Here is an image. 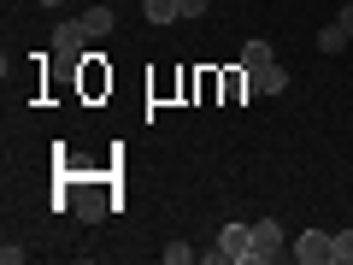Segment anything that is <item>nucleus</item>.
Here are the masks:
<instances>
[{"instance_id":"1","label":"nucleus","mask_w":353,"mask_h":265,"mask_svg":"<svg viewBox=\"0 0 353 265\" xmlns=\"http://www.w3.org/2000/svg\"><path fill=\"white\" fill-rule=\"evenodd\" d=\"M88 48H94V36H88V24H83V18H65V24L53 30V59L77 65V59H88Z\"/></svg>"},{"instance_id":"2","label":"nucleus","mask_w":353,"mask_h":265,"mask_svg":"<svg viewBox=\"0 0 353 265\" xmlns=\"http://www.w3.org/2000/svg\"><path fill=\"white\" fill-rule=\"evenodd\" d=\"M253 259H259V265L289 259V242H283V224H277V218H259V224H253Z\"/></svg>"},{"instance_id":"3","label":"nucleus","mask_w":353,"mask_h":265,"mask_svg":"<svg viewBox=\"0 0 353 265\" xmlns=\"http://www.w3.org/2000/svg\"><path fill=\"white\" fill-rule=\"evenodd\" d=\"M218 253H224L230 265H259L253 259V224H224L218 230Z\"/></svg>"},{"instance_id":"4","label":"nucleus","mask_w":353,"mask_h":265,"mask_svg":"<svg viewBox=\"0 0 353 265\" xmlns=\"http://www.w3.org/2000/svg\"><path fill=\"white\" fill-rule=\"evenodd\" d=\"M289 253H294L301 265H330V259H336V236H324V230H301Z\"/></svg>"},{"instance_id":"5","label":"nucleus","mask_w":353,"mask_h":265,"mask_svg":"<svg viewBox=\"0 0 353 265\" xmlns=\"http://www.w3.org/2000/svg\"><path fill=\"white\" fill-rule=\"evenodd\" d=\"M283 88H289V71H283L277 59L248 65V95H283Z\"/></svg>"},{"instance_id":"6","label":"nucleus","mask_w":353,"mask_h":265,"mask_svg":"<svg viewBox=\"0 0 353 265\" xmlns=\"http://www.w3.org/2000/svg\"><path fill=\"white\" fill-rule=\"evenodd\" d=\"M106 213H112V201H106L101 189H83V195H77V218H83V224H101Z\"/></svg>"},{"instance_id":"7","label":"nucleus","mask_w":353,"mask_h":265,"mask_svg":"<svg viewBox=\"0 0 353 265\" xmlns=\"http://www.w3.org/2000/svg\"><path fill=\"white\" fill-rule=\"evenodd\" d=\"M141 12H148V24H176V0H141Z\"/></svg>"},{"instance_id":"8","label":"nucleus","mask_w":353,"mask_h":265,"mask_svg":"<svg viewBox=\"0 0 353 265\" xmlns=\"http://www.w3.org/2000/svg\"><path fill=\"white\" fill-rule=\"evenodd\" d=\"M83 24H88V36H94V41H106V36H112V12H106V6L83 12Z\"/></svg>"},{"instance_id":"9","label":"nucleus","mask_w":353,"mask_h":265,"mask_svg":"<svg viewBox=\"0 0 353 265\" xmlns=\"http://www.w3.org/2000/svg\"><path fill=\"white\" fill-rule=\"evenodd\" d=\"M265 59H277V53H271V41H265V36H253L248 48H241V71H248V65H265Z\"/></svg>"},{"instance_id":"10","label":"nucleus","mask_w":353,"mask_h":265,"mask_svg":"<svg viewBox=\"0 0 353 265\" xmlns=\"http://www.w3.org/2000/svg\"><path fill=\"white\" fill-rule=\"evenodd\" d=\"M347 30H341V24H330V30H318V53H341V48H347Z\"/></svg>"},{"instance_id":"11","label":"nucleus","mask_w":353,"mask_h":265,"mask_svg":"<svg viewBox=\"0 0 353 265\" xmlns=\"http://www.w3.org/2000/svg\"><path fill=\"white\" fill-rule=\"evenodd\" d=\"M330 265H353V230L336 236V259H330Z\"/></svg>"},{"instance_id":"12","label":"nucleus","mask_w":353,"mask_h":265,"mask_svg":"<svg viewBox=\"0 0 353 265\" xmlns=\"http://www.w3.org/2000/svg\"><path fill=\"white\" fill-rule=\"evenodd\" d=\"M165 259H171V265H189L194 248H189V242H171V248H165Z\"/></svg>"},{"instance_id":"13","label":"nucleus","mask_w":353,"mask_h":265,"mask_svg":"<svg viewBox=\"0 0 353 265\" xmlns=\"http://www.w3.org/2000/svg\"><path fill=\"white\" fill-rule=\"evenodd\" d=\"M206 6H212V0H176V12H183V18H201Z\"/></svg>"},{"instance_id":"14","label":"nucleus","mask_w":353,"mask_h":265,"mask_svg":"<svg viewBox=\"0 0 353 265\" xmlns=\"http://www.w3.org/2000/svg\"><path fill=\"white\" fill-rule=\"evenodd\" d=\"M336 24L347 30V36H353V0H347V6H341V12H336Z\"/></svg>"},{"instance_id":"15","label":"nucleus","mask_w":353,"mask_h":265,"mask_svg":"<svg viewBox=\"0 0 353 265\" xmlns=\"http://www.w3.org/2000/svg\"><path fill=\"white\" fill-rule=\"evenodd\" d=\"M41 6H53V12H59V6H65V0H41Z\"/></svg>"}]
</instances>
